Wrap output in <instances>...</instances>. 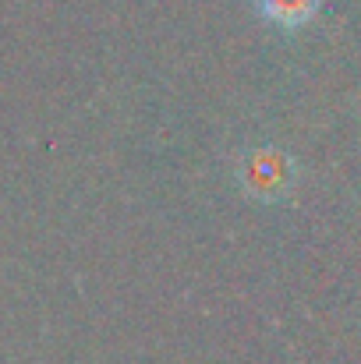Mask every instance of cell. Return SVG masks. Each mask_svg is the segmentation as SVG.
<instances>
[{
	"label": "cell",
	"instance_id": "6da1fadb",
	"mask_svg": "<svg viewBox=\"0 0 361 364\" xmlns=\"http://www.w3.org/2000/svg\"><path fill=\"white\" fill-rule=\"evenodd\" d=\"M238 177H241V188L244 195L258 198V202H283L298 181V166L294 159L276 149V145H258L251 149L238 166Z\"/></svg>",
	"mask_w": 361,
	"mask_h": 364
},
{
	"label": "cell",
	"instance_id": "7a4b0ae2",
	"mask_svg": "<svg viewBox=\"0 0 361 364\" xmlns=\"http://www.w3.org/2000/svg\"><path fill=\"white\" fill-rule=\"evenodd\" d=\"M323 0H258V11L276 28H301L315 18Z\"/></svg>",
	"mask_w": 361,
	"mask_h": 364
}]
</instances>
